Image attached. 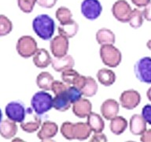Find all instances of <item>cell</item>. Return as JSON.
<instances>
[{
    "mask_svg": "<svg viewBox=\"0 0 151 142\" xmlns=\"http://www.w3.org/2000/svg\"><path fill=\"white\" fill-rule=\"evenodd\" d=\"M32 28L36 35L43 40H49L53 37L55 31L54 19L48 14H40L33 19Z\"/></svg>",
    "mask_w": 151,
    "mask_h": 142,
    "instance_id": "1",
    "label": "cell"
},
{
    "mask_svg": "<svg viewBox=\"0 0 151 142\" xmlns=\"http://www.w3.org/2000/svg\"><path fill=\"white\" fill-rule=\"evenodd\" d=\"M31 106L36 114L42 116L53 107V97L44 90L37 92L31 99Z\"/></svg>",
    "mask_w": 151,
    "mask_h": 142,
    "instance_id": "2",
    "label": "cell"
},
{
    "mask_svg": "<svg viewBox=\"0 0 151 142\" xmlns=\"http://www.w3.org/2000/svg\"><path fill=\"white\" fill-rule=\"evenodd\" d=\"M100 57L102 62L110 68H115L119 66L122 60L121 52L113 44L101 45Z\"/></svg>",
    "mask_w": 151,
    "mask_h": 142,
    "instance_id": "3",
    "label": "cell"
},
{
    "mask_svg": "<svg viewBox=\"0 0 151 142\" xmlns=\"http://www.w3.org/2000/svg\"><path fill=\"white\" fill-rule=\"evenodd\" d=\"M16 50L20 56L28 59L33 56L38 51L37 43L31 36H22L17 42Z\"/></svg>",
    "mask_w": 151,
    "mask_h": 142,
    "instance_id": "4",
    "label": "cell"
},
{
    "mask_svg": "<svg viewBox=\"0 0 151 142\" xmlns=\"http://www.w3.org/2000/svg\"><path fill=\"white\" fill-rule=\"evenodd\" d=\"M134 72L137 79L142 83L151 84V58L143 57L136 62Z\"/></svg>",
    "mask_w": 151,
    "mask_h": 142,
    "instance_id": "5",
    "label": "cell"
},
{
    "mask_svg": "<svg viewBox=\"0 0 151 142\" xmlns=\"http://www.w3.org/2000/svg\"><path fill=\"white\" fill-rule=\"evenodd\" d=\"M7 118L16 123H21L26 117V109L21 101L9 102L5 107Z\"/></svg>",
    "mask_w": 151,
    "mask_h": 142,
    "instance_id": "6",
    "label": "cell"
},
{
    "mask_svg": "<svg viewBox=\"0 0 151 142\" xmlns=\"http://www.w3.org/2000/svg\"><path fill=\"white\" fill-rule=\"evenodd\" d=\"M81 13L90 21L96 20L102 12V6L99 0H83L81 3Z\"/></svg>",
    "mask_w": 151,
    "mask_h": 142,
    "instance_id": "7",
    "label": "cell"
},
{
    "mask_svg": "<svg viewBox=\"0 0 151 142\" xmlns=\"http://www.w3.org/2000/svg\"><path fill=\"white\" fill-rule=\"evenodd\" d=\"M132 9L126 0H117L112 7V14L117 21L127 23L130 18Z\"/></svg>",
    "mask_w": 151,
    "mask_h": 142,
    "instance_id": "8",
    "label": "cell"
},
{
    "mask_svg": "<svg viewBox=\"0 0 151 142\" xmlns=\"http://www.w3.org/2000/svg\"><path fill=\"white\" fill-rule=\"evenodd\" d=\"M68 38L60 34L53 38L50 43V51L56 58H61L66 55L68 53Z\"/></svg>",
    "mask_w": 151,
    "mask_h": 142,
    "instance_id": "9",
    "label": "cell"
},
{
    "mask_svg": "<svg viewBox=\"0 0 151 142\" xmlns=\"http://www.w3.org/2000/svg\"><path fill=\"white\" fill-rule=\"evenodd\" d=\"M33 109L28 107L26 109V117L21 123V128L28 133H32L37 131L41 126V118L36 114H33Z\"/></svg>",
    "mask_w": 151,
    "mask_h": 142,
    "instance_id": "10",
    "label": "cell"
},
{
    "mask_svg": "<svg viewBox=\"0 0 151 142\" xmlns=\"http://www.w3.org/2000/svg\"><path fill=\"white\" fill-rule=\"evenodd\" d=\"M141 102V96L136 90H125L120 96V105L127 110H133L139 106Z\"/></svg>",
    "mask_w": 151,
    "mask_h": 142,
    "instance_id": "11",
    "label": "cell"
},
{
    "mask_svg": "<svg viewBox=\"0 0 151 142\" xmlns=\"http://www.w3.org/2000/svg\"><path fill=\"white\" fill-rule=\"evenodd\" d=\"M61 79L68 85H73L81 90L86 82L87 77L80 75L77 71L71 68L61 72Z\"/></svg>",
    "mask_w": 151,
    "mask_h": 142,
    "instance_id": "12",
    "label": "cell"
},
{
    "mask_svg": "<svg viewBox=\"0 0 151 142\" xmlns=\"http://www.w3.org/2000/svg\"><path fill=\"white\" fill-rule=\"evenodd\" d=\"M58 132V125L51 121H46L41 125V128L37 133V137L42 141H51Z\"/></svg>",
    "mask_w": 151,
    "mask_h": 142,
    "instance_id": "13",
    "label": "cell"
},
{
    "mask_svg": "<svg viewBox=\"0 0 151 142\" xmlns=\"http://www.w3.org/2000/svg\"><path fill=\"white\" fill-rule=\"evenodd\" d=\"M120 110L119 104L113 99H108L102 103L101 106V114L106 120H111L117 116Z\"/></svg>",
    "mask_w": 151,
    "mask_h": 142,
    "instance_id": "14",
    "label": "cell"
},
{
    "mask_svg": "<svg viewBox=\"0 0 151 142\" xmlns=\"http://www.w3.org/2000/svg\"><path fill=\"white\" fill-rule=\"evenodd\" d=\"M92 104L89 99L81 98L73 105V112L76 117L84 118L92 112Z\"/></svg>",
    "mask_w": 151,
    "mask_h": 142,
    "instance_id": "15",
    "label": "cell"
},
{
    "mask_svg": "<svg viewBox=\"0 0 151 142\" xmlns=\"http://www.w3.org/2000/svg\"><path fill=\"white\" fill-rule=\"evenodd\" d=\"M91 130L87 123L76 122L73 123L72 126V137L73 140L76 139L80 141L87 140L91 136Z\"/></svg>",
    "mask_w": 151,
    "mask_h": 142,
    "instance_id": "16",
    "label": "cell"
},
{
    "mask_svg": "<svg viewBox=\"0 0 151 142\" xmlns=\"http://www.w3.org/2000/svg\"><path fill=\"white\" fill-rule=\"evenodd\" d=\"M130 132L135 136H140L146 130V122L140 114H133L129 122Z\"/></svg>",
    "mask_w": 151,
    "mask_h": 142,
    "instance_id": "17",
    "label": "cell"
},
{
    "mask_svg": "<svg viewBox=\"0 0 151 142\" xmlns=\"http://www.w3.org/2000/svg\"><path fill=\"white\" fill-rule=\"evenodd\" d=\"M75 65V61L74 59L71 55H65L61 58H54L52 59L51 66L52 68L57 72H63L64 70H66L68 69L73 68Z\"/></svg>",
    "mask_w": 151,
    "mask_h": 142,
    "instance_id": "18",
    "label": "cell"
},
{
    "mask_svg": "<svg viewBox=\"0 0 151 142\" xmlns=\"http://www.w3.org/2000/svg\"><path fill=\"white\" fill-rule=\"evenodd\" d=\"M18 130L16 122L10 119H6L0 123V136L5 139H11L15 137Z\"/></svg>",
    "mask_w": 151,
    "mask_h": 142,
    "instance_id": "19",
    "label": "cell"
},
{
    "mask_svg": "<svg viewBox=\"0 0 151 142\" xmlns=\"http://www.w3.org/2000/svg\"><path fill=\"white\" fill-rule=\"evenodd\" d=\"M52 58L44 48H40L33 55V63L37 68L44 69L51 64Z\"/></svg>",
    "mask_w": 151,
    "mask_h": 142,
    "instance_id": "20",
    "label": "cell"
},
{
    "mask_svg": "<svg viewBox=\"0 0 151 142\" xmlns=\"http://www.w3.org/2000/svg\"><path fill=\"white\" fill-rule=\"evenodd\" d=\"M97 78L100 84L106 87H109L115 83L116 76L115 73L113 70H111L110 69L102 68L98 71Z\"/></svg>",
    "mask_w": 151,
    "mask_h": 142,
    "instance_id": "21",
    "label": "cell"
},
{
    "mask_svg": "<svg viewBox=\"0 0 151 142\" xmlns=\"http://www.w3.org/2000/svg\"><path fill=\"white\" fill-rule=\"evenodd\" d=\"M96 40L100 45L114 44L116 41L115 34L109 28H100L96 33Z\"/></svg>",
    "mask_w": 151,
    "mask_h": 142,
    "instance_id": "22",
    "label": "cell"
},
{
    "mask_svg": "<svg viewBox=\"0 0 151 142\" xmlns=\"http://www.w3.org/2000/svg\"><path fill=\"white\" fill-rule=\"evenodd\" d=\"M87 123L91 128L92 132L101 133L105 129V122L103 118L97 113L91 112L87 116Z\"/></svg>",
    "mask_w": 151,
    "mask_h": 142,
    "instance_id": "23",
    "label": "cell"
},
{
    "mask_svg": "<svg viewBox=\"0 0 151 142\" xmlns=\"http://www.w3.org/2000/svg\"><path fill=\"white\" fill-rule=\"evenodd\" d=\"M127 121L122 116H116L111 119L109 128L111 132L115 135H120L124 132L127 128Z\"/></svg>",
    "mask_w": 151,
    "mask_h": 142,
    "instance_id": "24",
    "label": "cell"
},
{
    "mask_svg": "<svg viewBox=\"0 0 151 142\" xmlns=\"http://www.w3.org/2000/svg\"><path fill=\"white\" fill-rule=\"evenodd\" d=\"M70 100L68 99L65 92L60 94L55 95V97L53 99V107L55 110L61 112L68 111L71 106Z\"/></svg>",
    "mask_w": 151,
    "mask_h": 142,
    "instance_id": "25",
    "label": "cell"
},
{
    "mask_svg": "<svg viewBox=\"0 0 151 142\" xmlns=\"http://www.w3.org/2000/svg\"><path fill=\"white\" fill-rule=\"evenodd\" d=\"M79 30V25L74 20H72L69 22L58 26V31L60 35H62L67 38L74 37Z\"/></svg>",
    "mask_w": 151,
    "mask_h": 142,
    "instance_id": "26",
    "label": "cell"
},
{
    "mask_svg": "<svg viewBox=\"0 0 151 142\" xmlns=\"http://www.w3.org/2000/svg\"><path fill=\"white\" fill-rule=\"evenodd\" d=\"M54 77L49 72H41L36 78V85L44 91L51 90L52 84L54 82Z\"/></svg>",
    "mask_w": 151,
    "mask_h": 142,
    "instance_id": "27",
    "label": "cell"
},
{
    "mask_svg": "<svg viewBox=\"0 0 151 142\" xmlns=\"http://www.w3.org/2000/svg\"><path fill=\"white\" fill-rule=\"evenodd\" d=\"M98 89H99V86L96 80L91 77H87L86 82L81 88L83 96L86 97L94 96V95H96Z\"/></svg>",
    "mask_w": 151,
    "mask_h": 142,
    "instance_id": "28",
    "label": "cell"
},
{
    "mask_svg": "<svg viewBox=\"0 0 151 142\" xmlns=\"http://www.w3.org/2000/svg\"><path fill=\"white\" fill-rule=\"evenodd\" d=\"M143 18L144 17L142 11L139 9H132V14H131L130 18L128 20V23L132 28L137 29L142 25Z\"/></svg>",
    "mask_w": 151,
    "mask_h": 142,
    "instance_id": "29",
    "label": "cell"
},
{
    "mask_svg": "<svg viewBox=\"0 0 151 142\" xmlns=\"http://www.w3.org/2000/svg\"><path fill=\"white\" fill-rule=\"evenodd\" d=\"M57 20L60 22L61 25H64L69 22L73 20V14L68 8L65 7H59L58 9L56 10L55 13Z\"/></svg>",
    "mask_w": 151,
    "mask_h": 142,
    "instance_id": "30",
    "label": "cell"
},
{
    "mask_svg": "<svg viewBox=\"0 0 151 142\" xmlns=\"http://www.w3.org/2000/svg\"><path fill=\"white\" fill-rule=\"evenodd\" d=\"M13 30V23L6 15L0 14V37L9 35Z\"/></svg>",
    "mask_w": 151,
    "mask_h": 142,
    "instance_id": "31",
    "label": "cell"
},
{
    "mask_svg": "<svg viewBox=\"0 0 151 142\" xmlns=\"http://www.w3.org/2000/svg\"><path fill=\"white\" fill-rule=\"evenodd\" d=\"M65 93L73 104L81 99L83 96L81 90L73 85H69L68 88L65 91Z\"/></svg>",
    "mask_w": 151,
    "mask_h": 142,
    "instance_id": "32",
    "label": "cell"
},
{
    "mask_svg": "<svg viewBox=\"0 0 151 142\" xmlns=\"http://www.w3.org/2000/svg\"><path fill=\"white\" fill-rule=\"evenodd\" d=\"M36 3L37 0H17L19 9L25 14L32 13Z\"/></svg>",
    "mask_w": 151,
    "mask_h": 142,
    "instance_id": "33",
    "label": "cell"
},
{
    "mask_svg": "<svg viewBox=\"0 0 151 142\" xmlns=\"http://www.w3.org/2000/svg\"><path fill=\"white\" fill-rule=\"evenodd\" d=\"M68 86L69 85L64 82L63 80L62 81H60V80H54V82L52 84L51 90L54 94L58 95L65 92L68 88Z\"/></svg>",
    "mask_w": 151,
    "mask_h": 142,
    "instance_id": "34",
    "label": "cell"
},
{
    "mask_svg": "<svg viewBox=\"0 0 151 142\" xmlns=\"http://www.w3.org/2000/svg\"><path fill=\"white\" fill-rule=\"evenodd\" d=\"M142 116L143 117L146 123L151 125V104H146L142 107Z\"/></svg>",
    "mask_w": 151,
    "mask_h": 142,
    "instance_id": "35",
    "label": "cell"
},
{
    "mask_svg": "<svg viewBox=\"0 0 151 142\" xmlns=\"http://www.w3.org/2000/svg\"><path fill=\"white\" fill-rule=\"evenodd\" d=\"M58 2V0H37L38 5L43 8L50 9L54 7Z\"/></svg>",
    "mask_w": 151,
    "mask_h": 142,
    "instance_id": "36",
    "label": "cell"
},
{
    "mask_svg": "<svg viewBox=\"0 0 151 142\" xmlns=\"http://www.w3.org/2000/svg\"><path fill=\"white\" fill-rule=\"evenodd\" d=\"M91 141H98V142H105L107 141V138H106V135L101 133H94L93 137L90 140Z\"/></svg>",
    "mask_w": 151,
    "mask_h": 142,
    "instance_id": "37",
    "label": "cell"
},
{
    "mask_svg": "<svg viewBox=\"0 0 151 142\" xmlns=\"http://www.w3.org/2000/svg\"><path fill=\"white\" fill-rule=\"evenodd\" d=\"M142 14H143L144 18L146 19V21H151V2L144 7Z\"/></svg>",
    "mask_w": 151,
    "mask_h": 142,
    "instance_id": "38",
    "label": "cell"
},
{
    "mask_svg": "<svg viewBox=\"0 0 151 142\" xmlns=\"http://www.w3.org/2000/svg\"><path fill=\"white\" fill-rule=\"evenodd\" d=\"M140 141L142 142H151V129L146 130L141 135Z\"/></svg>",
    "mask_w": 151,
    "mask_h": 142,
    "instance_id": "39",
    "label": "cell"
},
{
    "mask_svg": "<svg viewBox=\"0 0 151 142\" xmlns=\"http://www.w3.org/2000/svg\"><path fill=\"white\" fill-rule=\"evenodd\" d=\"M132 2L137 7H145L151 2V0H131Z\"/></svg>",
    "mask_w": 151,
    "mask_h": 142,
    "instance_id": "40",
    "label": "cell"
},
{
    "mask_svg": "<svg viewBox=\"0 0 151 142\" xmlns=\"http://www.w3.org/2000/svg\"><path fill=\"white\" fill-rule=\"evenodd\" d=\"M146 96H147L149 100L151 102V87L147 90V92H146Z\"/></svg>",
    "mask_w": 151,
    "mask_h": 142,
    "instance_id": "41",
    "label": "cell"
},
{
    "mask_svg": "<svg viewBox=\"0 0 151 142\" xmlns=\"http://www.w3.org/2000/svg\"><path fill=\"white\" fill-rule=\"evenodd\" d=\"M146 46H147V47H148V49H150L151 51V39L149 40L148 42H147V43H146Z\"/></svg>",
    "mask_w": 151,
    "mask_h": 142,
    "instance_id": "42",
    "label": "cell"
},
{
    "mask_svg": "<svg viewBox=\"0 0 151 142\" xmlns=\"http://www.w3.org/2000/svg\"><path fill=\"white\" fill-rule=\"evenodd\" d=\"M2 110L0 109V123L2 122Z\"/></svg>",
    "mask_w": 151,
    "mask_h": 142,
    "instance_id": "43",
    "label": "cell"
}]
</instances>
